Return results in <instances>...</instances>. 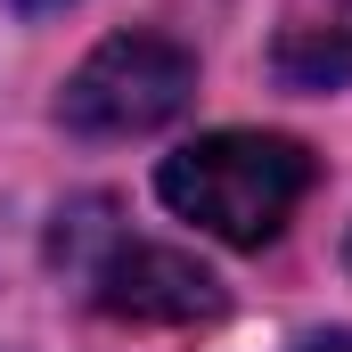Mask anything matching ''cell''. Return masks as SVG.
Segmentation results:
<instances>
[{"mask_svg": "<svg viewBox=\"0 0 352 352\" xmlns=\"http://www.w3.org/2000/svg\"><path fill=\"white\" fill-rule=\"evenodd\" d=\"M311 173L320 164H311L303 140H278V131H213V140L164 156L156 188H164V205H173L180 221H197V230H213L230 246H270L287 230V213L303 205Z\"/></svg>", "mask_w": 352, "mask_h": 352, "instance_id": "6da1fadb", "label": "cell"}, {"mask_svg": "<svg viewBox=\"0 0 352 352\" xmlns=\"http://www.w3.org/2000/svg\"><path fill=\"white\" fill-rule=\"evenodd\" d=\"M197 98V58L164 33H115L82 58V74L66 82L58 115L82 140H140L156 123H173Z\"/></svg>", "mask_w": 352, "mask_h": 352, "instance_id": "7a4b0ae2", "label": "cell"}, {"mask_svg": "<svg viewBox=\"0 0 352 352\" xmlns=\"http://www.w3.org/2000/svg\"><path fill=\"white\" fill-rule=\"evenodd\" d=\"M82 278L107 320H140V328H180V320H205L221 303V278L197 254L156 246V238H123V230H107V246Z\"/></svg>", "mask_w": 352, "mask_h": 352, "instance_id": "3957f363", "label": "cell"}, {"mask_svg": "<svg viewBox=\"0 0 352 352\" xmlns=\"http://www.w3.org/2000/svg\"><path fill=\"white\" fill-rule=\"evenodd\" d=\"M278 74L295 90H336L352 82V0H295V16L278 25Z\"/></svg>", "mask_w": 352, "mask_h": 352, "instance_id": "277c9868", "label": "cell"}, {"mask_svg": "<svg viewBox=\"0 0 352 352\" xmlns=\"http://www.w3.org/2000/svg\"><path fill=\"white\" fill-rule=\"evenodd\" d=\"M303 352H352V336H344V328H336V336H311V344H303Z\"/></svg>", "mask_w": 352, "mask_h": 352, "instance_id": "5b68a950", "label": "cell"}, {"mask_svg": "<svg viewBox=\"0 0 352 352\" xmlns=\"http://www.w3.org/2000/svg\"><path fill=\"white\" fill-rule=\"evenodd\" d=\"M16 8H25V16H41V8H66V0H16Z\"/></svg>", "mask_w": 352, "mask_h": 352, "instance_id": "8992f818", "label": "cell"}, {"mask_svg": "<svg viewBox=\"0 0 352 352\" xmlns=\"http://www.w3.org/2000/svg\"><path fill=\"white\" fill-rule=\"evenodd\" d=\"M344 263H352V246H344Z\"/></svg>", "mask_w": 352, "mask_h": 352, "instance_id": "52a82bcc", "label": "cell"}]
</instances>
